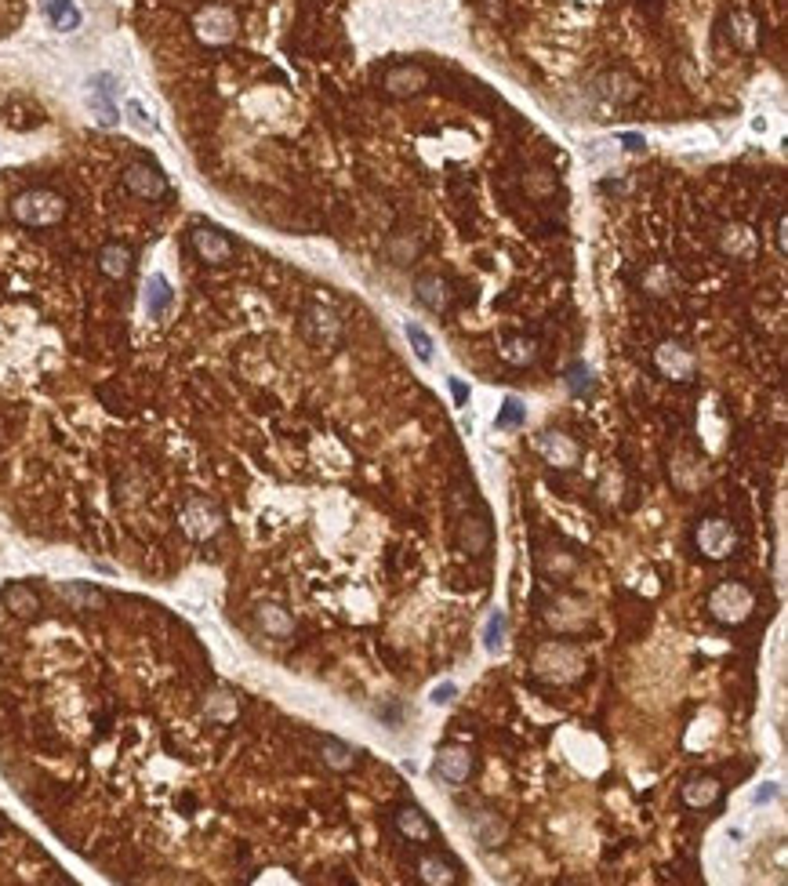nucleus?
I'll use <instances>...</instances> for the list:
<instances>
[{
  "label": "nucleus",
  "instance_id": "21",
  "mask_svg": "<svg viewBox=\"0 0 788 886\" xmlns=\"http://www.w3.org/2000/svg\"><path fill=\"white\" fill-rule=\"evenodd\" d=\"M396 829H400L404 840H414V843H425V840L436 836V825H433L429 814L418 810V807H400V810H396Z\"/></svg>",
  "mask_w": 788,
  "mask_h": 886
},
{
  "label": "nucleus",
  "instance_id": "20",
  "mask_svg": "<svg viewBox=\"0 0 788 886\" xmlns=\"http://www.w3.org/2000/svg\"><path fill=\"white\" fill-rule=\"evenodd\" d=\"M414 298H418L425 309L444 312V309L451 305V284H447V277H440V273H425V277L414 280Z\"/></svg>",
  "mask_w": 788,
  "mask_h": 886
},
{
  "label": "nucleus",
  "instance_id": "17",
  "mask_svg": "<svg viewBox=\"0 0 788 886\" xmlns=\"http://www.w3.org/2000/svg\"><path fill=\"white\" fill-rule=\"evenodd\" d=\"M466 821H469V832L487 847V850H495V847H502L506 843V836H509V829H506V821L498 818V814H491V810H469L466 814Z\"/></svg>",
  "mask_w": 788,
  "mask_h": 886
},
{
  "label": "nucleus",
  "instance_id": "41",
  "mask_svg": "<svg viewBox=\"0 0 788 886\" xmlns=\"http://www.w3.org/2000/svg\"><path fill=\"white\" fill-rule=\"evenodd\" d=\"M618 142H621L625 149H632V153H640V149L647 146V142H643V135H636V131H629V135L621 131V138H618Z\"/></svg>",
  "mask_w": 788,
  "mask_h": 886
},
{
  "label": "nucleus",
  "instance_id": "36",
  "mask_svg": "<svg viewBox=\"0 0 788 886\" xmlns=\"http://www.w3.org/2000/svg\"><path fill=\"white\" fill-rule=\"evenodd\" d=\"M455 698H458V687H455V683H440V687L433 690V705H440V708L451 705Z\"/></svg>",
  "mask_w": 788,
  "mask_h": 886
},
{
  "label": "nucleus",
  "instance_id": "13",
  "mask_svg": "<svg viewBox=\"0 0 788 886\" xmlns=\"http://www.w3.org/2000/svg\"><path fill=\"white\" fill-rule=\"evenodd\" d=\"M425 84H429V73H425L422 66H414V62L393 66V69L382 76V87H385V95H393V98H414Z\"/></svg>",
  "mask_w": 788,
  "mask_h": 886
},
{
  "label": "nucleus",
  "instance_id": "35",
  "mask_svg": "<svg viewBox=\"0 0 788 886\" xmlns=\"http://www.w3.org/2000/svg\"><path fill=\"white\" fill-rule=\"evenodd\" d=\"M404 334H407L411 349H414V352H418V356L429 363V360H433V338H429V331H422L418 323H407V327H404Z\"/></svg>",
  "mask_w": 788,
  "mask_h": 886
},
{
  "label": "nucleus",
  "instance_id": "27",
  "mask_svg": "<svg viewBox=\"0 0 788 886\" xmlns=\"http://www.w3.org/2000/svg\"><path fill=\"white\" fill-rule=\"evenodd\" d=\"M44 15H47V22H51L55 29H62V33H69V29L80 25V11H77L73 0H44Z\"/></svg>",
  "mask_w": 788,
  "mask_h": 886
},
{
  "label": "nucleus",
  "instance_id": "14",
  "mask_svg": "<svg viewBox=\"0 0 788 886\" xmlns=\"http://www.w3.org/2000/svg\"><path fill=\"white\" fill-rule=\"evenodd\" d=\"M95 262H98V273L106 280H124L131 273V266H135V251L124 240H109V244L98 248V259Z\"/></svg>",
  "mask_w": 788,
  "mask_h": 886
},
{
  "label": "nucleus",
  "instance_id": "23",
  "mask_svg": "<svg viewBox=\"0 0 788 886\" xmlns=\"http://www.w3.org/2000/svg\"><path fill=\"white\" fill-rule=\"evenodd\" d=\"M720 781L712 778V774H698V778H691L687 785H683V803L691 807V810H705V807H712L716 799H720Z\"/></svg>",
  "mask_w": 788,
  "mask_h": 886
},
{
  "label": "nucleus",
  "instance_id": "30",
  "mask_svg": "<svg viewBox=\"0 0 788 886\" xmlns=\"http://www.w3.org/2000/svg\"><path fill=\"white\" fill-rule=\"evenodd\" d=\"M506 632H509V617H506L502 610H495V614L487 617V625H484V647H487L491 654H502V650H506Z\"/></svg>",
  "mask_w": 788,
  "mask_h": 886
},
{
  "label": "nucleus",
  "instance_id": "34",
  "mask_svg": "<svg viewBox=\"0 0 788 886\" xmlns=\"http://www.w3.org/2000/svg\"><path fill=\"white\" fill-rule=\"evenodd\" d=\"M643 288H647L650 295H672V291L680 288V280H676V273H672V270H665V266H654V270L647 273Z\"/></svg>",
  "mask_w": 788,
  "mask_h": 886
},
{
  "label": "nucleus",
  "instance_id": "33",
  "mask_svg": "<svg viewBox=\"0 0 788 886\" xmlns=\"http://www.w3.org/2000/svg\"><path fill=\"white\" fill-rule=\"evenodd\" d=\"M527 422V407L520 396H509L506 403H502V411H498V418H495V425L506 433V429H520Z\"/></svg>",
  "mask_w": 788,
  "mask_h": 886
},
{
  "label": "nucleus",
  "instance_id": "24",
  "mask_svg": "<svg viewBox=\"0 0 788 886\" xmlns=\"http://www.w3.org/2000/svg\"><path fill=\"white\" fill-rule=\"evenodd\" d=\"M720 251L731 255V259H752V255H756V237H752L745 226L731 222V226H723V233H720Z\"/></svg>",
  "mask_w": 788,
  "mask_h": 886
},
{
  "label": "nucleus",
  "instance_id": "32",
  "mask_svg": "<svg viewBox=\"0 0 788 886\" xmlns=\"http://www.w3.org/2000/svg\"><path fill=\"white\" fill-rule=\"evenodd\" d=\"M567 389H570L574 396H588V392L596 389V378H592V371H588L581 360H574V363L567 367Z\"/></svg>",
  "mask_w": 788,
  "mask_h": 886
},
{
  "label": "nucleus",
  "instance_id": "39",
  "mask_svg": "<svg viewBox=\"0 0 788 886\" xmlns=\"http://www.w3.org/2000/svg\"><path fill=\"white\" fill-rule=\"evenodd\" d=\"M778 796H782V789H778L774 781H767L763 789H756V796H752V803H760V807H763V803H774Z\"/></svg>",
  "mask_w": 788,
  "mask_h": 886
},
{
  "label": "nucleus",
  "instance_id": "11",
  "mask_svg": "<svg viewBox=\"0 0 788 886\" xmlns=\"http://www.w3.org/2000/svg\"><path fill=\"white\" fill-rule=\"evenodd\" d=\"M654 371L669 382H691L698 374V360L683 341H661L654 349Z\"/></svg>",
  "mask_w": 788,
  "mask_h": 886
},
{
  "label": "nucleus",
  "instance_id": "12",
  "mask_svg": "<svg viewBox=\"0 0 788 886\" xmlns=\"http://www.w3.org/2000/svg\"><path fill=\"white\" fill-rule=\"evenodd\" d=\"M537 454H541L545 465H552V469H574V465L581 462V447H578L567 433H559V429H548V433L537 436Z\"/></svg>",
  "mask_w": 788,
  "mask_h": 886
},
{
  "label": "nucleus",
  "instance_id": "18",
  "mask_svg": "<svg viewBox=\"0 0 788 886\" xmlns=\"http://www.w3.org/2000/svg\"><path fill=\"white\" fill-rule=\"evenodd\" d=\"M473 774V756L466 749H440L436 756V778L447 785H462Z\"/></svg>",
  "mask_w": 788,
  "mask_h": 886
},
{
  "label": "nucleus",
  "instance_id": "3",
  "mask_svg": "<svg viewBox=\"0 0 788 886\" xmlns=\"http://www.w3.org/2000/svg\"><path fill=\"white\" fill-rule=\"evenodd\" d=\"M237 33H240V18L230 4H204L193 15V36L208 47H226L237 40Z\"/></svg>",
  "mask_w": 788,
  "mask_h": 886
},
{
  "label": "nucleus",
  "instance_id": "9",
  "mask_svg": "<svg viewBox=\"0 0 788 886\" xmlns=\"http://www.w3.org/2000/svg\"><path fill=\"white\" fill-rule=\"evenodd\" d=\"M302 331H305V338L316 341L320 349H331V345L342 341V316H338L331 305L312 301V305H305V312H302Z\"/></svg>",
  "mask_w": 788,
  "mask_h": 886
},
{
  "label": "nucleus",
  "instance_id": "29",
  "mask_svg": "<svg viewBox=\"0 0 788 886\" xmlns=\"http://www.w3.org/2000/svg\"><path fill=\"white\" fill-rule=\"evenodd\" d=\"M418 876H422V883L429 886H451L455 883V865L447 861V858H422V865H418Z\"/></svg>",
  "mask_w": 788,
  "mask_h": 886
},
{
  "label": "nucleus",
  "instance_id": "31",
  "mask_svg": "<svg viewBox=\"0 0 788 886\" xmlns=\"http://www.w3.org/2000/svg\"><path fill=\"white\" fill-rule=\"evenodd\" d=\"M727 25H731V40H734L738 47H752V36H756V18H752L749 11H734V15L727 18Z\"/></svg>",
  "mask_w": 788,
  "mask_h": 886
},
{
  "label": "nucleus",
  "instance_id": "4",
  "mask_svg": "<svg viewBox=\"0 0 788 886\" xmlns=\"http://www.w3.org/2000/svg\"><path fill=\"white\" fill-rule=\"evenodd\" d=\"M756 610V592L745 582H720L709 592V614L723 625H742Z\"/></svg>",
  "mask_w": 788,
  "mask_h": 886
},
{
  "label": "nucleus",
  "instance_id": "40",
  "mask_svg": "<svg viewBox=\"0 0 788 886\" xmlns=\"http://www.w3.org/2000/svg\"><path fill=\"white\" fill-rule=\"evenodd\" d=\"M447 385H451V396H455V403H458V407H466V403H469V385H466L462 378H451Z\"/></svg>",
  "mask_w": 788,
  "mask_h": 886
},
{
  "label": "nucleus",
  "instance_id": "22",
  "mask_svg": "<svg viewBox=\"0 0 788 886\" xmlns=\"http://www.w3.org/2000/svg\"><path fill=\"white\" fill-rule=\"evenodd\" d=\"M320 759H323L334 774H349V770L360 763V752H356L349 741H342V738H323V741H320Z\"/></svg>",
  "mask_w": 788,
  "mask_h": 886
},
{
  "label": "nucleus",
  "instance_id": "1",
  "mask_svg": "<svg viewBox=\"0 0 788 886\" xmlns=\"http://www.w3.org/2000/svg\"><path fill=\"white\" fill-rule=\"evenodd\" d=\"M66 211H69L66 197H58L55 189H44V186L22 189L11 200V219L18 226H26V229H51V226H58L66 219Z\"/></svg>",
  "mask_w": 788,
  "mask_h": 886
},
{
  "label": "nucleus",
  "instance_id": "28",
  "mask_svg": "<svg viewBox=\"0 0 788 886\" xmlns=\"http://www.w3.org/2000/svg\"><path fill=\"white\" fill-rule=\"evenodd\" d=\"M556 186H559V178H556L548 168H530V171L524 175V193L530 197V200H545V197H552Z\"/></svg>",
  "mask_w": 788,
  "mask_h": 886
},
{
  "label": "nucleus",
  "instance_id": "15",
  "mask_svg": "<svg viewBox=\"0 0 788 886\" xmlns=\"http://www.w3.org/2000/svg\"><path fill=\"white\" fill-rule=\"evenodd\" d=\"M255 625H259V632L269 636V639H291L294 636V617L280 603H259L255 606Z\"/></svg>",
  "mask_w": 788,
  "mask_h": 886
},
{
  "label": "nucleus",
  "instance_id": "2",
  "mask_svg": "<svg viewBox=\"0 0 788 886\" xmlns=\"http://www.w3.org/2000/svg\"><path fill=\"white\" fill-rule=\"evenodd\" d=\"M581 668H585V657L567 639H552L534 654V672L548 683H570V679L581 676Z\"/></svg>",
  "mask_w": 788,
  "mask_h": 886
},
{
  "label": "nucleus",
  "instance_id": "38",
  "mask_svg": "<svg viewBox=\"0 0 788 886\" xmlns=\"http://www.w3.org/2000/svg\"><path fill=\"white\" fill-rule=\"evenodd\" d=\"M389 255L396 259V266H411V259H414V244H393Z\"/></svg>",
  "mask_w": 788,
  "mask_h": 886
},
{
  "label": "nucleus",
  "instance_id": "7",
  "mask_svg": "<svg viewBox=\"0 0 788 886\" xmlns=\"http://www.w3.org/2000/svg\"><path fill=\"white\" fill-rule=\"evenodd\" d=\"M179 524H182V531L193 542H208V538H215L222 531V509L215 502H208V498H189L182 505V513H179Z\"/></svg>",
  "mask_w": 788,
  "mask_h": 886
},
{
  "label": "nucleus",
  "instance_id": "16",
  "mask_svg": "<svg viewBox=\"0 0 788 886\" xmlns=\"http://www.w3.org/2000/svg\"><path fill=\"white\" fill-rule=\"evenodd\" d=\"M491 538H495V531H491V524H487V516H462V524H458V545H462V553H469V556H480V553H487L491 549Z\"/></svg>",
  "mask_w": 788,
  "mask_h": 886
},
{
  "label": "nucleus",
  "instance_id": "10",
  "mask_svg": "<svg viewBox=\"0 0 788 886\" xmlns=\"http://www.w3.org/2000/svg\"><path fill=\"white\" fill-rule=\"evenodd\" d=\"M189 248H193V255H197L204 266H226V262H233V255H237V244H233L222 229H215V226H197V229L189 233Z\"/></svg>",
  "mask_w": 788,
  "mask_h": 886
},
{
  "label": "nucleus",
  "instance_id": "8",
  "mask_svg": "<svg viewBox=\"0 0 788 886\" xmlns=\"http://www.w3.org/2000/svg\"><path fill=\"white\" fill-rule=\"evenodd\" d=\"M124 189L131 193V197H138V200H164L168 197V178H164V171L157 168V164H149V160H135V164H128L124 168Z\"/></svg>",
  "mask_w": 788,
  "mask_h": 886
},
{
  "label": "nucleus",
  "instance_id": "6",
  "mask_svg": "<svg viewBox=\"0 0 788 886\" xmlns=\"http://www.w3.org/2000/svg\"><path fill=\"white\" fill-rule=\"evenodd\" d=\"M588 95L603 106H629L640 98V84L625 69H603L588 80Z\"/></svg>",
  "mask_w": 788,
  "mask_h": 886
},
{
  "label": "nucleus",
  "instance_id": "42",
  "mask_svg": "<svg viewBox=\"0 0 788 886\" xmlns=\"http://www.w3.org/2000/svg\"><path fill=\"white\" fill-rule=\"evenodd\" d=\"M785 229H788V219H782V222H778V251H782V255H785Z\"/></svg>",
  "mask_w": 788,
  "mask_h": 886
},
{
  "label": "nucleus",
  "instance_id": "5",
  "mask_svg": "<svg viewBox=\"0 0 788 886\" xmlns=\"http://www.w3.org/2000/svg\"><path fill=\"white\" fill-rule=\"evenodd\" d=\"M694 545L705 560H727L734 556L738 549V531L731 527V520L723 516H705L698 527H694Z\"/></svg>",
  "mask_w": 788,
  "mask_h": 886
},
{
  "label": "nucleus",
  "instance_id": "26",
  "mask_svg": "<svg viewBox=\"0 0 788 886\" xmlns=\"http://www.w3.org/2000/svg\"><path fill=\"white\" fill-rule=\"evenodd\" d=\"M502 360H506L509 367H530V363L537 360V341L527 338V334L506 338V341H502Z\"/></svg>",
  "mask_w": 788,
  "mask_h": 886
},
{
  "label": "nucleus",
  "instance_id": "19",
  "mask_svg": "<svg viewBox=\"0 0 788 886\" xmlns=\"http://www.w3.org/2000/svg\"><path fill=\"white\" fill-rule=\"evenodd\" d=\"M0 603L15 617H36V610H40V596L33 592V586H26V582H7L0 589Z\"/></svg>",
  "mask_w": 788,
  "mask_h": 886
},
{
  "label": "nucleus",
  "instance_id": "37",
  "mask_svg": "<svg viewBox=\"0 0 788 886\" xmlns=\"http://www.w3.org/2000/svg\"><path fill=\"white\" fill-rule=\"evenodd\" d=\"M128 113H131V124H135L138 131H153V124L146 120V109H142L138 102H128Z\"/></svg>",
  "mask_w": 788,
  "mask_h": 886
},
{
  "label": "nucleus",
  "instance_id": "25",
  "mask_svg": "<svg viewBox=\"0 0 788 886\" xmlns=\"http://www.w3.org/2000/svg\"><path fill=\"white\" fill-rule=\"evenodd\" d=\"M146 316L149 320H160L168 309H171V284H168V277H160V273H153L149 280H146Z\"/></svg>",
  "mask_w": 788,
  "mask_h": 886
}]
</instances>
